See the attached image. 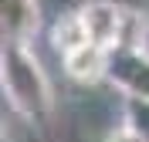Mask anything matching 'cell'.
<instances>
[{"mask_svg": "<svg viewBox=\"0 0 149 142\" xmlns=\"http://www.w3.org/2000/svg\"><path fill=\"white\" fill-rule=\"evenodd\" d=\"M3 98L17 115L27 122H44L51 115V81L27 44H7L3 41Z\"/></svg>", "mask_w": 149, "mask_h": 142, "instance_id": "1", "label": "cell"}, {"mask_svg": "<svg viewBox=\"0 0 149 142\" xmlns=\"http://www.w3.org/2000/svg\"><path fill=\"white\" fill-rule=\"evenodd\" d=\"M109 81L129 98L149 102V54L146 47H112Z\"/></svg>", "mask_w": 149, "mask_h": 142, "instance_id": "2", "label": "cell"}, {"mask_svg": "<svg viewBox=\"0 0 149 142\" xmlns=\"http://www.w3.org/2000/svg\"><path fill=\"white\" fill-rule=\"evenodd\" d=\"M81 20H85V30H88V41L112 51V47L119 44L125 10L115 0H92L88 7H81Z\"/></svg>", "mask_w": 149, "mask_h": 142, "instance_id": "3", "label": "cell"}, {"mask_svg": "<svg viewBox=\"0 0 149 142\" xmlns=\"http://www.w3.org/2000/svg\"><path fill=\"white\" fill-rule=\"evenodd\" d=\"M65 57V71L71 81H78V85H95L98 78H109V64H112V51L102 44H81L74 47V51H68Z\"/></svg>", "mask_w": 149, "mask_h": 142, "instance_id": "4", "label": "cell"}, {"mask_svg": "<svg viewBox=\"0 0 149 142\" xmlns=\"http://www.w3.org/2000/svg\"><path fill=\"white\" fill-rule=\"evenodd\" d=\"M0 27L7 44H27L37 30V3L34 0H0Z\"/></svg>", "mask_w": 149, "mask_h": 142, "instance_id": "5", "label": "cell"}, {"mask_svg": "<svg viewBox=\"0 0 149 142\" xmlns=\"http://www.w3.org/2000/svg\"><path fill=\"white\" fill-rule=\"evenodd\" d=\"M51 37H54V47L61 51V54H68V51H74V47L88 44V30H85L81 10H68L65 17H61V20L54 24Z\"/></svg>", "mask_w": 149, "mask_h": 142, "instance_id": "6", "label": "cell"}, {"mask_svg": "<svg viewBox=\"0 0 149 142\" xmlns=\"http://www.w3.org/2000/svg\"><path fill=\"white\" fill-rule=\"evenodd\" d=\"M105 142H149V139L139 132V129H136V125H129V122H125L122 129H115V132H112Z\"/></svg>", "mask_w": 149, "mask_h": 142, "instance_id": "7", "label": "cell"}]
</instances>
